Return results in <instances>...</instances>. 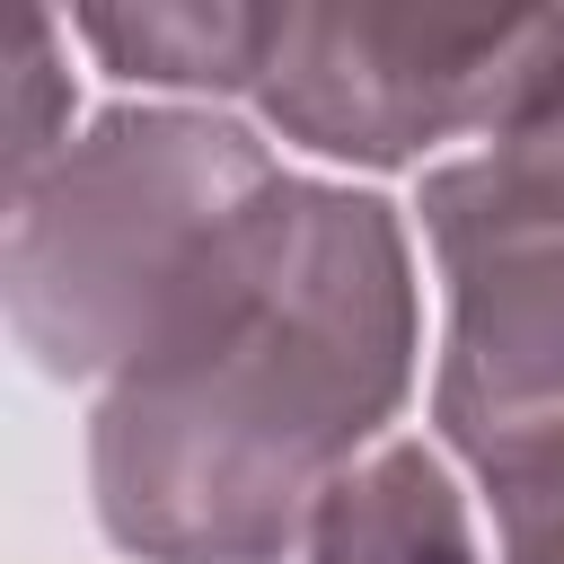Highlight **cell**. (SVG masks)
Masks as SVG:
<instances>
[{
  "label": "cell",
  "mask_w": 564,
  "mask_h": 564,
  "mask_svg": "<svg viewBox=\"0 0 564 564\" xmlns=\"http://www.w3.org/2000/svg\"><path fill=\"white\" fill-rule=\"evenodd\" d=\"M423 379L414 220L282 167L159 300L88 405V511L132 564H300L326 494Z\"/></svg>",
  "instance_id": "6da1fadb"
},
{
  "label": "cell",
  "mask_w": 564,
  "mask_h": 564,
  "mask_svg": "<svg viewBox=\"0 0 564 564\" xmlns=\"http://www.w3.org/2000/svg\"><path fill=\"white\" fill-rule=\"evenodd\" d=\"M291 159L238 106L123 97L79 123V141L9 194L0 308L35 379L106 388L185 264L282 176Z\"/></svg>",
  "instance_id": "7a4b0ae2"
},
{
  "label": "cell",
  "mask_w": 564,
  "mask_h": 564,
  "mask_svg": "<svg viewBox=\"0 0 564 564\" xmlns=\"http://www.w3.org/2000/svg\"><path fill=\"white\" fill-rule=\"evenodd\" d=\"M414 229L441 282L432 441L476 458L564 423V62L494 141L414 176Z\"/></svg>",
  "instance_id": "3957f363"
},
{
  "label": "cell",
  "mask_w": 564,
  "mask_h": 564,
  "mask_svg": "<svg viewBox=\"0 0 564 564\" xmlns=\"http://www.w3.org/2000/svg\"><path fill=\"white\" fill-rule=\"evenodd\" d=\"M564 62V9H273L256 123L326 176L441 167L494 141Z\"/></svg>",
  "instance_id": "277c9868"
},
{
  "label": "cell",
  "mask_w": 564,
  "mask_h": 564,
  "mask_svg": "<svg viewBox=\"0 0 564 564\" xmlns=\"http://www.w3.org/2000/svg\"><path fill=\"white\" fill-rule=\"evenodd\" d=\"M300 564H494L476 476L441 441L397 432L326 494Z\"/></svg>",
  "instance_id": "5b68a950"
},
{
  "label": "cell",
  "mask_w": 564,
  "mask_h": 564,
  "mask_svg": "<svg viewBox=\"0 0 564 564\" xmlns=\"http://www.w3.org/2000/svg\"><path fill=\"white\" fill-rule=\"evenodd\" d=\"M273 9L256 0H123V9H70V44L167 106H256Z\"/></svg>",
  "instance_id": "8992f818"
},
{
  "label": "cell",
  "mask_w": 564,
  "mask_h": 564,
  "mask_svg": "<svg viewBox=\"0 0 564 564\" xmlns=\"http://www.w3.org/2000/svg\"><path fill=\"white\" fill-rule=\"evenodd\" d=\"M458 467L476 476L494 564H564V423L494 441V449H476Z\"/></svg>",
  "instance_id": "52a82bcc"
},
{
  "label": "cell",
  "mask_w": 564,
  "mask_h": 564,
  "mask_svg": "<svg viewBox=\"0 0 564 564\" xmlns=\"http://www.w3.org/2000/svg\"><path fill=\"white\" fill-rule=\"evenodd\" d=\"M70 18L35 9L18 18L9 53V194H26L70 141H79V70H70Z\"/></svg>",
  "instance_id": "ba28073f"
}]
</instances>
